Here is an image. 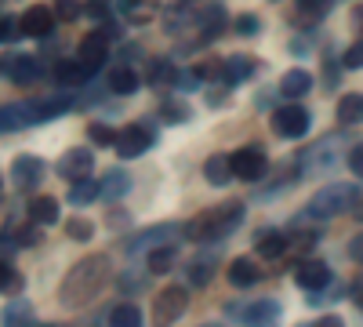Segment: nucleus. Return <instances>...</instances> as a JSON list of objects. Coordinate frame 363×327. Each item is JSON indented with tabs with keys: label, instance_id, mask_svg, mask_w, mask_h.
Instances as JSON below:
<instances>
[{
	"label": "nucleus",
	"instance_id": "obj_1",
	"mask_svg": "<svg viewBox=\"0 0 363 327\" xmlns=\"http://www.w3.org/2000/svg\"><path fill=\"white\" fill-rule=\"evenodd\" d=\"M109 273H113L109 255H84L80 262H73V270L58 284V302L66 309H84L109 284Z\"/></svg>",
	"mask_w": 363,
	"mask_h": 327
},
{
	"label": "nucleus",
	"instance_id": "obj_2",
	"mask_svg": "<svg viewBox=\"0 0 363 327\" xmlns=\"http://www.w3.org/2000/svg\"><path fill=\"white\" fill-rule=\"evenodd\" d=\"M240 215H244V204L240 200H225L222 207H211V211H200L189 226L186 236L193 244H218L240 226Z\"/></svg>",
	"mask_w": 363,
	"mask_h": 327
},
{
	"label": "nucleus",
	"instance_id": "obj_3",
	"mask_svg": "<svg viewBox=\"0 0 363 327\" xmlns=\"http://www.w3.org/2000/svg\"><path fill=\"white\" fill-rule=\"evenodd\" d=\"M359 200H363L359 186H352V182H330V186L313 193V200L306 204V215L323 222V218H335V215H349Z\"/></svg>",
	"mask_w": 363,
	"mask_h": 327
},
{
	"label": "nucleus",
	"instance_id": "obj_4",
	"mask_svg": "<svg viewBox=\"0 0 363 327\" xmlns=\"http://www.w3.org/2000/svg\"><path fill=\"white\" fill-rule=\"evenodd\" d=\"M182 233H186V226H178V222L149 226V229L135 233L131 240H128V255H142V251H157V248H164V244H174Z\"/></svg>",
	"mask_w": 363,
	"mask_h": 327
},
{
	"label": "nucleus",
	"instance_id": "obj_5",
	"mask_svg": "<svg viewBox=\"0 0 363 327\" xmlns=\"http://www.w3.org/2000/svg\"><path fill=\"white\" fill-rule=\"evenodd\" d=\"M186 306H189V291L186 287H178V284L164 287L157 294V302H153V327H171L182 313H186Z\"/></svg>",
	"mask_w": 363,
	"mask_h": 327
},
{
	"label": "nucleus",
	"instance_id": "obj_6",
	"mask_svg": "<svg viewBox=\"0 0 363 327\" xmlns=\"http://www.w3.org/2000/svg\"><path fill=\"white\" fill-rule=\"evenodd\" d=\"M309 124H313L309 109L298 106V102H287V106H280L277 113H272V128H277V135H284V138H306Z\"/></svg>",
	"mask_w": 363,
	"mask_h": 327
},
{
	"label": "nucleus",
	"instance_id": "obj_7",
	"mask_svg": "<svg viewBox=\"0 0 363 327\" xmlns=\"http://www.w3.org/2000/svg\"><path fill=\"white\" fill-rule=\"evenodd\" d=\"M233 171H236V178H244V182H258V178L269 171L265 150H258V145H244V150H236L233 153Z\"/></svg>",
	"mask_w": 363,
	"mask_h": 327
},
{
	"label": "nucleus",
	"instance_id": "obj_8",
	"mask_svg": "<svg viewBox=\"0 0 363 327\" xmlns=\"http://www.w3.org/2000/svg\"><path fill=\"white\" fill-rule=\"evenodd\" d=\"M153 142H157L153 128H145V124H131V128L120 131V138H116V153L124 157V160H131V157H142L145 150H153Z\"/></svg>",
	"mask_w": 363,
	"mask_h": 327
},
{
	"label": "nucleus",
	"instance_id": "obj_9",
	"mask_svg": "<svg viewBox=\"0 0 363 327\" xmlns=\"http://www.w3.org/2000/svg\"><path fill=\"white\" fill-rule=\"evenodd\" d=\"M40 178H44V160H40V157H33V153L15 157V164H11V182H15V189L29 193V189L40 186Z\"/></svg>",
	"mask_w": 363,
	"mask_h": 327
},
{
	"label": "nucleus",
	"instance_id": "obj_10",
	"mask_svg": "<svg viewBox=\"0 0 363 327\" xmlns=\"http://www.w3.org/2000/svg\"><path fill=\"white\" fill-rule=\"evenodd\" d=\"M55 8H44V4H37V8H29V11H22V33L26 37H48L51 29H55Z\"/></svg>",
	"mask_w": 363,
	"mask_h": 327
},
{
	"label": "nucleus",
	"instance_id": "obj_11",
	"mask_svg": "<svg viewBox=\"0 0 363 327\" xmlns=\"http://www.w3.org/2000/svg\"><path fill=\"white\" fill-rule=\"evenodd\" d=\"M0 121H4V131H26L37 124V106L33 102H8L0 109Z\"/></svg>",
	"mask_w": 363,
	"mask_h": 327
},
{
	"label": "nucleus",
	"instance_id": "obj_12",
	"mask_svg": "<svg viewBox=\"0 0 363 327\" xmlns=\"http://www.w3.org/2000/svg\"><path fill=\"white\" fill-rule=\"evenodd\" d=\"M77 58L80 62L95 73V70H102V62L109 58V40L102 37V33H87L84 40H80V51H77Z\"/></svg>",
	"mask_w": 363,
	"mask_h": 327
},
{
	"label": "nucleus",
	"instance_id": "obj_13",
	"mask_svg": "<svg viewBox=\"0 0 363 327\" xmlns=\"http://www.w3.org/2000/svg\"><path fill=\"white\" fill-rule=\"evenodd\" d=\"M294 280H298V287H306V291H323L330 284V270H327V262L313 258V262H301L298 265Z\"/></svg>",
	"mask_w": 363,
	"mask_h": 327
},
{
	"label": "nucleus",
	"instance_id": "obj_14",
	"mask_svg": "<svg viewBox=\"0 0 363 327\" xmlns=\"http://www.w3.org/2000/svg\"><path fill=\"white\" fill-rule=\"evenodd\" d=\"M91 167H95V157L87 150H69L62 160H58V174L66 178V182H77V178H87Z\"/></svg>",
	"mask_w": 363,
	"mask_h": 327
},
{
	"label": "nucleus",
	"instance_id": "obj_15",
	"mask_svg": "<svg viewBox=\"0 0 363 327\" xmlns=\"http://www.w3.org/2000/svg\"><path fill=\"white\" fill-rule=\"evenodd\" d=\"M240 320H244L247 327H277V323H280V306L272 302V299L251 302L244 313H240Z\"/></svg>",
	"mask_w": 363,
	"mask_h": 327
},
{
	"label": "nucleus",
	"instance_id": "obj_16",
	"mask_svg": "<svg viewBox=\"0 0 363 327\" xmlns=\"http://www.w3.org/2000/svg\"><path fill=\"white\" fill-rule=\"evenodd\" d=\"M196 22H200V44H211V40H215L222 29H225L229 15H225L222 4H211V8H203V11L196 15Z\"/></svg>",
	"mask_w": 363,
	"mask_h": 327
},
{
	"label": "nucleus",
	"instance_id": "obj_17",
	"mask_svg": "<svg viewBox=\"0 0 363 327\" xmlns=\"http://www.w3.org/2000/svg\"><path fill=\"white\" fill-rule=\"evenodd\" d=\"M4 70H8V80H15L18 87L33 84V80L40 77V62H37L33 55H15V58H8Z\"/></svg>",
	"mask_w": 363,
	"mask_h": 327
},
{
	"label": "nucleus",
	"instance_id": "obj_18",
	"mask_svg": "<svg viewBox=\"0 0 363 327\" xmlns=\"http://www.w3.org/2000/svg\"><path fill=\"white\" fill-rule=\"evenodd\" d=\"M203 178H207L211 186H229V178H236V171H233V157H225V153L207 157V160H203Z\"/></svg>",
	"mask_w": 363,
	"mask_h": 327
},
{
	"label": "nucleus",
	"instance_id": "obj_19",
	"mask_svg": "<svg viewBox=\"0 0 363 327\" xmlns=\"http://www.w3.org/2000/svg\"><path fill=\"white\" fill-rule=\"evenodd\" d=\"M131 193V174L124 167H113L102 174V200H120Z\"/></svg>",
	"mask_w": 363,
	"mask_h": 327
},
{
	"label": "nucleus",
	"instance_id": "obj_20",
	"mask_svg": "<svg viewBox=\"0 0 363 327\" xmlns=\"http://www.w3.org/2000/svg\"><path fill=\"white\" fill-rule=\"evenodd\" d=\"M120 11H124L128 22L145 26V22H153V15L160 11V0H120Z\"/></svg>",
	"mask_w": 363,
	"mask_h": 327
},
{
	"label": "nucleus",
	"instance_id": "obj_21",
	"mask_svg": "<svg viewBox=\"0 0 363 327\" xmlns=\"http://www.w3.org/2000/svg\"><path fill=\"white\" fill-rule=\"evenodd\" d=\"M313 87V77L306 70H287L280 77V95L284 99H306V92Z\"/></svg>",
	"mask_w": 363,
	"mask_h": 327
},
{
	"label": "nucleus",
	"instance_id": "obj_22",
	"mask_svg": "<svg viewBox=\"0 0 363 327\" xmlns=\"http://www.w3.org/2000/svg\"><path fill=\"white\" fill-rule=\"evenodd\" d=\"M338 124H342V128L363 124V95H359V92H349V95L338 99Z\"/></svg>",
	"mask_w": 363,
	"mask_h": 327
},
{
	"label": "nucleus",
	"instance_id": "obj_23",
	"mask_svg": "<svg viewBox=\"0 0 363 327\" xmlns=\"http://www.w3.org/2000/svg\"><path fill=\"white\" fill-rule=\"evenodd\" d=\"M287 248H291L287 233H280V229L258 233V255H262V258H280V255H287Z\"/></svg>",
	"mask_w": 363,
	"mask_h": 327
},
{
	"label": "nucleus",
	"instance_id": "obj_24",
	"mask_svg": "<svg viewBox=\"0 0 363 327\" xmlns=\"http://www.w3.org/2000/svg\"><path fill=\"white\" fill-rule=\"evenodd\" d=\"M258 265L251 262V258H233L229 262V284L233 287H251V284H258Z\"/></svg>",
	"mask_w": 363,
	"mask_h": 327
},
{
	"label": "nucleus",
	"instance_id": "obj_25",
	"mask_svg": "<svg viewBox=\"0 0 363 327\" xmlns=\"http://www.w3.org/2000/svg\"><path fill=\"white\" fill-rule=\"evenodd\" d=\"M29 218L37 226H55L58 222V200L55 196H33L29 200Z\"/></svg>",
	"mask_w": 363,
	"mask_h": 327
},
{
	"label": "nucleus",
	"instance_id": "obj_26",
	"mask_svg": "<svg viewBox=\"0 0 363 327\" xmlns=\"http://www.w3.org/2000/svg\"><path fill=\"white\" fill-rule=\"evenodd\" d=\"M255 58H247V55H229L225 58V80L229 84H244V80H251L255 77Z\"/></svg>",
	"mask_w": 363,
	"mask_h": 327
},
{
	"label": "nucleus",
	"instance_id": "obj_27",
	"mask_svg": "<svg viewBox=\"0 0 363 327\" xmlns=\"http://www.w3.org/2000/svg\"><path fill=\"white\" fill-rule=\"evenodd\" d=\"M102 196V182H95V178H77V182L69 186V204H77V207H84V204H91V200H99Z\"/></svg>",
	"mask_w": 363,
	"mask_h": 327
},
{
	"label": "nucleus",
	"instance_id": "obj_28",
	"mask_svg": "<svg viewBox=\"0 0 363 327\" xmlns=\"http://www.w3.org/2000/svg\"><path fill=\"white\" fill-rule=\"evenodd\" d=\"M91 77V70L80 62V58H62V62L55 66V80L58 84H84Z\"/></svg>",
	"mask_w": 363,
	"mask_h": 327
},
{
	"label": "nucleus",
	"instance_id": "obj_29",
	"mask_svg": "<svg viewBox=\"0 0 363 327\" xmlns=\"http://www.w3.org/2000/svg\"><path fill=\"white\" fill-rule=\"evenodd\" d=\"M135 87H138V73H135L131 66L109 70V92H113V95H131Z\"/></svg>",
	"mask_w": 363,
	"mask_h": 327
},
{
	"label": "nucleus",
	"instance_id": "obj_30",
	"mask_svg": "<svg viewBox=\"0 0 363 327\" xmlns=\"http://www.w3.org/2000/svg\"><path fill=\"white\" fill-rule=\"evenodd\" d=\"M215 270H218V262L211 258V255H200V258H193V262L186 265V273H189V284H193V287H203L211 277H215Z\"/></svg>",
	"mask_w": 363,
	"mask_h": 327
},
{
	"label": "nucleus",
	"instance_id": "obj_31",
	"mask_svg": "<svg viewBox=\"0 0 363 327\" xmlns=\"http://www.w3.org/2000/svg\"><path fill=\"white\" fill-rule=\"evenodd\" d=\"M109 327H142V309L135 302H120L109 313Z\"/></svg>",
	"mask_w": 363,
	"mask_h": 327
},
{
	"label": "nucleus",
	"instance_id": "obj_32",
	"mask_svg": "<svg viewBox=\"0 0 363 327\" xmlns=\"http://www.w3.org/2000/svg\"><path fill=\"white\" fill-rule=\"evenodd\" d=\"M33 106H37V121H51V116H62L66 109H73V99L51 95V99H40V102H33Z\"/></svg>",
	"mask_w": 363,
	"mask_h": 327
},
{
	"label": "nucleus",
	"instance_id": "obj_33",
	"mask_svg": "<svg viewBox=\"0 0 363 327\" xmlns=\"http://www.w3.org/2000/svg\"><path fill=\"white\" fill-rule=\"evenodd\" d=\"M4 327H37L29 302H8V309H4Z\"/></svg>",
	"mask_w": 363,
	"mask_h": 327
},
{
	"label": "nucleus",
	"instance_id": "obj_34",
	"mask_svg": "<svg viewBox=\"0 0 363 327\" xmlns=\"http://www.w3.org/2000/svg\"><path fill=\"white\" fill-rule=\"evenodd\" d=\"M149 273H167L171 265H174V244H164V248H157V251H149Z\"/></svg>",
	"mask_w": 363,
	"mask_h": 327
},
{
	"label": "nucleus",
	"instance_id": "obj_35",
	"mask_svg": "<svg viewBox=\"0 0 363 327\" xmlns=\"http://www.w3.org/2000/svg\"><path fill=\"white\" fill-rule=\"evenodd\" d=\"M66 236H69V240H80V244H87L91 236H95V226H91L87 218H73V222L66 226Z\"/></svg>",
	"mask_w": 363,
	"mask_h": 327
},
{
	"label": "nucleus",
	"instance_id": "obj_36",
	"mask_svg": "<svg viewBox=\"0 0 363 327\" xmlns=\"http://www.w3.org/2000/svg\"><path fill=\"white\" fill-rule=\"evenodd\" d=\"M55 15L62 22H73V18L84 15V4H80V0H55Z\"/></svg>",
	"mask_w": 363,
	"mask_h": 327
},
{
	"label": "nucleus",
	"instance_id": "obj_37",
	"mask_svg": "<svg viewBox=\"0 0 363 327\" xmlns=\"http://www.w3.org/2000/svg\"><path fill=\"white\" fill-rule=\"evenodd\" d=\"M87 135H91V142H95V145H116V138H120L109 124H91Z\"/></svg>",
	"mask_w": 363,
	"mask_h": 327
},
{
	"label": "nucleus",
	"instance_id": "obj_38",
	"mask_svg": "<svg viewBox=\"0 0 363 327\" xmlns=\"http://www.w3.org/2000/svg\"><path fill=\"white\" fill-rule=\"evenodd\" d=\"M200 80H225V58L218 62V58H211V62H200L196 66Z\"/></svg>",
	"mask_w": 363,
	"mask_h": 327
},
{
	"label": "nucleus",
	"instance_id": "obj_39",
	"mask_svg": "<svg viewBox=\"0 0 363 327\" xmlns=\"http://www.w3.org/2000/svg\"><path fill=\"white\" fill-rule=\"evenodd\" d=\"M174 77H178V70L171 62H153V73H149V80H153L157 87L160 84H174Z\"/></svg>",
	"mask_w": 363,
	"mask_h": 327
},
{
	"label": "nucleus",
	"instance_id": "obj_40",
	"mask_svg": "<svg viewBox=\"0 0 363 327\" xmlns=\"http://www.w3.org/2000/svg\"><path fill=\"white\" fill-rule=\"evenodd\" d=\"M342 66H345V70H363V40H356V44L342 55Z\"/></svg>",
	"mask_w": 363,
	"mask_h": 327
},
{
	"label": "nucleus",
	"instance_id": "obj_41",
	"mask_svg": "<svg viewBox=\"0 0 363 327\" xmlns=\"http://www.w3.org/2000/svg\"><path fill=\"white\" fill-rule=\"evenodd\" d=\"M18 291H22V277L11 270V262H4V294H8V299H15Z\"/></svg>",
	"mask_w": 363,
	"mask_h": 327
},
{
	"label": "nucleus",
	"instance_id": "obj_42",
	"mask_svg": "<svg viewBox=\"0 0 363 327\" xmlns=\"http://www.w3.org/2000/svg\"><path fill=\"white\" fill-rule=\"evenodd\" d=\"M84 11H87L91 18H106V15H109V0H87Z\"/></svg>",
	"mask_w": 363,
	"mask_h": 327
},
{
	"label": "nucleus",
	"instance_id": "obj_43",
	"mask_svg": "<svg viewBox=\"0 0 363 327\" xmlns=\"http://www.w3.org/2000/svg\"><path fill=\"white\" fill-rule=\"evenodd\" d=\"M349 167H352L356 178H363V145H352L349 150Z\"/></svg>",
	"mask_w": 363,
	"mask_h": 327
},
{
	"label": "nucleus",
	"instance_id": "obj_44",
	"mask_svg": "<svg viewBox=\"0 0 363 327\" xmlns=\"http://www.w3.org/2000/svg\"><path fill=\"white\" fill-rule=\"evenodd\" d=\"M349 258L363 265V233H356V236H352V240H349Z\"/></svg>",
	"mask_w": 363,
	"mask_h": 327
},
{
	"label": "nucleus",
	"instance_id": "obj_45",
	"mask_svg": "<svg viewBox=\"0 0 363 327\" xmlns=\"http://www.w3.org/2000/svg\"><path fill=\"white\" fill-rule=\"evenodd\" d=\"M236 33H244V37H247V33H258V18H255V15H244V18L236 22Z\"/></svg>",
	"mask_w": 363,
	"mask_h": 327
},
{
	"label": "nucleus",
	"instance_id": "obj_46",
	"mask_svg": "<svg viewBox=\"0 0 363 327\" xmlns=\"http://www.w3.org/2000/svg\"><path fill=\"white\" fill-rule=\"evenodd\" d=\"M18 33H22V26H15V18H11V15H4V40L11 44Z\"/></svg>",
	"mask_w": 363,
	"mask_h": 327
},
{
	"label": "nucleus",
	"instance_id": "obj_47",
	"mask_svg": "<svg viewBox=\"0 0 363 327\" xmlns=\"http://www.w3.org/2000/svg\"><path fill=\"white\" fill-rule=\"evenodd\" d=\"M18 240H22L26 248H29V244H37V240H40V229H37V222H33V229H22V233H18Z\"/></svg>",
	"mask_w": 363,
	"mask_h": 327
},
{
	"label": "nucleus",
	"instance_id": "obj_48",
	"mask_svg": "<svg viewBox=\"0 0 363 327\" xmlns=\"http://www.w3.org/2000/svg\"><path fill=\"white\" fill-rule=\"evenodd\" d=\"M164 113L171 116V121H186V116H189L186 109H182V106H174V102H167V106H164Z\"/></svg>",
	"mask_w": 363,
	"mask_h": 327
},
{
	"label": "nucleus",
	"instance_id": "obj_49",
	"mask_svg": "<svg viewBox=\"0 0 363 327\" xmlns=\"http://www.w3.org/2000/svg\"><path fill=\"white\" fill-rule=\"evenodd\" d=\"M313 327H345V323H342V316H320Z\"/></svg>",
	"mask_w": 363,
	"mask_h": 327
},
{
	"label": "nucleus",
	"instance_id": "obj_50",
	"mask_svg": "<svg viewBox=\"0 0 363 327\" xmlns=\"http://www.w3.org/2000/svg\"><path fill=\"white\" fill-rule=\"evenodd\" d=\"M352 22H356V29L363 26V8H356V15H352Z\"/></svg>",
	"mask_w": 363,
	"mask_h": 327
},
{
	"label": "nucleus",
	"instance_id": "obj_51",
	"mask_svg": "<svg viewBox=\"0 0 363 327\" xmlns=\"http://www.w3.org/2000/svg\"><path fill=\"white\" fill-rule=\"evenodd\" d=\"M44 327H62V323H44Z\"/></svg>",
	"mask_w": 363,
	"mask_h": 327
}]
</instances>
